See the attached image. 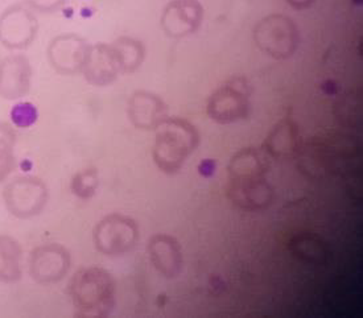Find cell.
Wrapping results in <instances>:
<instances>
[{"label":"cell","instance_id":"1","mask_svg":"<svg viewBox=\"0 0 363 318\" xmlns=\"http://www.w3.org/2000/svg\"><path fill=\"white\" fill-rule=\"evenodd\" d=\"M269 159L263 148H246L231 159L228 194L233 203L249 210L271 205L274 189L266 178Z\"/></svg>","mask_w":363,"mask_h":318},{"label":"cell","instance_id":"2","mask_svg":"<svg viewBox=\"0 0 363 318\" xmlns=\"http://www.w3.org/2000/svg\"><path fill=\"white\" fill-rule=\"evenodd\" d=\"M156 131L153 160L165 174H176L200 143L196 127L182 118H165Z\"/></svg>","mask_w":363,"mask_h":318},{"label":"cell","instance_id":"3","mask_svg":"<svg viewBox=\"0 0 363 318\" xmlns=\"http://www.w3.org/2000/svg\"><path fill=\"white\" fill-rule=\"evenodd\" d=\"M115 281L102 268L90 267L78 271L69 285V293L81 317H105L115 307Z\"/></svg>","mask_w":363,"mask_h":318},{"label":"cell","instance_id":"4","mask_svg":"<svg viewBox=\"0 0 363 318\" xmlns=\"http://www.w3.org/2000/svg\"><path fill=\"white\" fill-rule=\"evenodd\" d=\"M7 210L19 220H29L45 209L49 200L48 188L35 176H20L11 180L3 191Z\"/></svg>","mask_w":363,"mask_h":318},{"label":"cell","instance_id":"5","mask_svg":"<svg viewBox=\"0 0 363 318\" xmlns=\"http://www.w3.org/2000/svg\"><path fill=\"white\" fill-rule=\"evenodd\" d=\"M93 241L96 250L106 256H121L138 244L139 226L127 215L110 214L96 223Z\"/></svg>","mask_w":363,"mask_h":318},{"label":"cell","instance_id":"6","mask_svg":"<svg viewBox=\"0 0 363 318\" xmlns=\"http://www.w3.org/2000/svg\"><path fill=\"white\" fill-rule=\"evenodd\" d=\"M258 48L271 57H291L298 47V29L294 20L284 15H269L254 28Z\"/></svg>","mask_w":363,"mask_h":318},{"label":"cell","instance_id":"7","mask_svg":"<svg viewBox=\"0 0 363 318\" xmlns=\"http://www.w3.org/2000/svg\"><path fill=\"white\" fill-rule=\"evenodd\" d=\"M251 89L245 78L235 77L217 89L208 102V114L220 125H229L249 115Z\"/></svg>","mask_w":363,"mask_h":318},{"label":"cell","instance_id":"8","mask_svg":"<svg viewBox=\"0 0 363 318\" xmlns=\"http://www.w3.org/2000/svg\"><path fill=\"white\" fill-rule=\"evenodd\" d=\"M38 23L24 4H13L0 15V42L10 50H24L36 40Z\"/></svg>","mask_w":363,"mask_h":318},{"label":"cell","instance_id":"9","mask_svg":"<svg viewBox=\"0 0 363 318\" xmlns=\"http://www.w3.org/2000/svg\"><path fill=\"white\" fill-rule=\"evenodd\" d=\"M70 266V252L58 243L38 246L29 254V275L35 283L41 285H50L61 281L67 276Z\"/></svg>","mask_w":363,"mask_h":318},{"label":"cell","instance_id":"10","mask_svg":"<svg viewBox=\"0 0 363 318\" xmlns=\"http://www.w3.org/2000/svg\"><path fill=\"white\" fill-rule=\"evenodd\" d=\"M90 45L74 33L60 35L50 41L48 59L50 67L62 76L82 73Z\"/></svg>","mask_w":363,"mask_h":318},{"label":"cell","instance_id":"11","mask_svg":"<svg viewBox=\"0 0 363 318\" xmlns=\"http://www.w3.org/2000/svg\"><path fill=\"white\" fill-rule=\"evenodd\" d=\"M203 7L199 0H173L163 11L160 24L173 39L185 38L200 28Z\"/></svg>","mask_w":363,"mask_h":318},{"label":"cell","instance_id":"12","mask_svg":"<svg viewBox=\"0 0 363 318\" xmlns=\"http://www.w3.org/2000/svg\"><path fill=\"white\" fill-rule=\"evenodd\" d=\"M33 70L28 58L21 53L0 59V97L18 101L30 90Z\"/></svg>","mask_w":363,"mask_h":318},{"label":"cell","instance_id":"13","mask_svg":"<svg viewBox=\"0 0 363 318\" xmlns=\"http://www.w3.org/2000/svg\"><path fill=\"white\" fill-rule=\"evenodd\" d=\"M82 74L93 86H108L122 74L119 61L111 44L90 45Z\"/></svg>","mask_w":363,"mask_h":318},{"label":"cell","instance_id":"14","mask_svg":"<svg viewBox=\"0 0 363 318\" xmlns=\"http://www.w3.org/2000/svg\"><path fill=\"white\" fill-rule=\"evenodd\" d=\"M127 115L139 130H155L167 118L163 99L150 91H135L127 103Z\"/></svg>","mask_w":363,"mask_h":318},{"label":"cell","instance_id":"15","mask_svg":"<svg viewBox=\"0 0 363 318\" xmlns=\"http://www.w3.org/2000/svg\"><path fill=\"white\" fill-rule=\"evenodd\" d=\"M153 267L165 278H176L182 270V251L176 238L167 234L153 235L147 246Z\"/></svg>","mask_w":363,"mask_h":318},{"label":"cell","instance_id":"16","mask_svg":"<svg viewBox=\"0 0 363 318\" xmlns=\"http://www.w3.org/2000/svg\"><path fill=\"white\" fill-rule=\"evenodd\" d=\"M300 147L298 128L291 119L279 122L264 140L263 149L271 159H289Z\"/></svg>","mask_w":363,"mask_h":318},{"label":"cell","instance_id":"17","mask_svg":"<svg viewBox=\"0 0 363 318\" xmlns=\"http://www.w3.org/2000/svg\"><path fill=\"white\" fill-rule=\"evenodd\" d=\"M23 249L10 235H0V283H18L23 276Z\"/></svg>","mask_w":363,"mask_h":318},{"label":"cell","instance_id":"18","mask_svg":"<svg viewBox=\"0 0 363 318\" xmlns=\"http://www.w3.org/2000/svg\"><path fill=\"white\" fill-rule=\"evenodd\" d=\"M121 65L122 74H131L143 64L145 49L143 44L133 38H119L111 44Z\"/></svg>","mask_w":363,"mask_h":318},{"label":"cell","instance_id":"19","mask_svg":"<svg viewBox=\"0 0 363 318\" xmlns=\"http://www.w3.org/2000/svg\"><path fill=\"white\" fill-rule=\"evenodd\" d=\"M16 132L12 125L0 122V183L7 180L15 169Z\"/></svg>","mask_w":363,"mask_h":318},{"label":"cell","instance_id":"20","mask_svg":"<svg viewBox=\"0 0 363 318\" xmlns=\"http://www.w3.org/2000/svg\"><path fill=\"white\" fill-rule=\"evenodd\" d=\"M98 185H99L98 171L94 168H89L74 174L70 188L73 194L78 198L89 200L96 193Z\"/></svg>","mask_w":363,"mask_h":318},{"label":"cell","instance_id":"21","mask_svg":"<svg viewBox=\"0 0 363 318\" xmlns=\"http://www.w3.org/2000/svg\"><path fill=\"white\" fill-rule=\"evenodd\" d=\"M38 108L29 102H20L11 110L12 125L19 128H29L38 122Z\"/></svg>","mask_w":363,"mask_h":318},{"label":"cell","instance_id":"22","mask_svg":"<svg viewBox=\"0 0 363 318\" xmlns=\"http://www.w3.org/2000/svg\"><path fill=\"white\" fill-rule=\"evenodd\" d=\"M26 4L30 10L43 12V13H50L58 8H61L65 3V0H24Z\"/></svg>","mask_w":363,"mask_h":318},{"label":"cell","instance_id":"23","mask_svg":"<svg viewBox=\"0 0 363 318\" xmlns=\"http://www.w3.org/2000/svg\"><path fill=\"white\" fill-rule=\"evenodd\" d=\"M287 1L296 10H306L315 3V0H287Z\"/></svg>","mask_w":363,"mask_h":318}]
</instances>
